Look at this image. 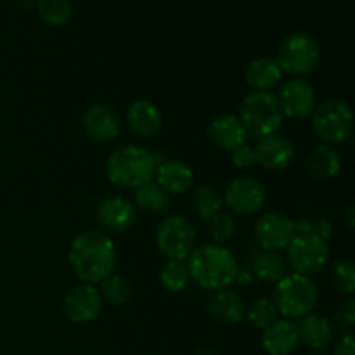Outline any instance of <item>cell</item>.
<instances>
[{
	"mask_svg": "<svg viewBox=\"0 0 355 355\" xmlns=\"http://www.w3.org/2000/svg\"><path fill=\"white\" fill-rule=\"evenodd\" d=\"M69 263L82 283H101L113 274L116 266V248L113 239L101 231L80 232L69 245Z\"/></svg>",
	"mask_w": 355,
	"mask_h": 355,
	"instance_id": "obj_1",
	"label": "cell"
},
{
	"mask_svg": "<svg viewBox=\"0 0 355 355\" xmlns=\"http://www.w3.org/2000/svg\"><path fill=\"white\" fill-rule=\"evenodd\" d=\"M189 276L203 290H225L238 279L239 267L236 257L220 245H201L187 257Z\"/></svg>",
	"mask_w": 355,
	"mask_h": 355,
	"instance_id": "obj_2",
	"label": "cell"
},
{
	"mask_svg": "<svg viewBox=\"0 0 355 355\" xmlns=\"http://www.w3.org/2000/svg\"><path fill=\"white\" fill-rule=\"evenodd\" d=\"M158 159L141 146L127 144L111 151L106 159V175L114 186L123 189H137L153 182Z\"/></svg>",
	"mask_w": 355,
	"mask_h": 355,
	"instance_id": "obj_3",
	"label": "cell"
},
{
	"mask_svg": "<svg viewBox=\"0 0 355 355\" xmlns=\"http://www.w3.org/2000/svg\"><path fill=\"white\" fill-rule=\"evenodd\" d=\"M238 118L241 120L246 134L257 139L277 134L284 121L277 96H274L272 92H262V90H253L246 94L245 99L239 104Z\"/></svg>",
	"mask_w": 355,
	"mask_h": 355,
	"instance_id": "obj_4",
	"label": "cell"
},
{
	"mask_svg": "<svg viewBox=\"0 0 355 355\" xmlns=\"http://www.w3.org/2000/svg\"><path fill=\"white\" fill-rule=\"evenodd\" d=\"M318 300V284L302 274H286L274 288V305L277 312L288 319H302L304 315L312 314Z\"/></svg>",
	"mask_w": 355,
	"mask_h": 355,
	"instance_id": "obj_5",
	"label": "cell"
},
{
	"mask_svg": "<svg viewBox=\"0 0 355 355\" xmlns=\"http://www.w3.org/2000/svg\"><path fill=\"white\" fill-rule=\"evenodd\" d=\"M312 116L314 134L322 141V144L338 146L350 139L354 130V114L349 103L338 97L322 101L315 106Z\"/></svg>",
	"mask_w": 355,
	"mask_h": 355,
	"instance_id": "obj_6",
	"label": "cell"
},
{
	"mask_svg": "<svg viewBox=\"0 0 355 355\" xmlns=\"http://www.w3.org/2000/svg\"><path fill=\"white\" fill-rule=\"evenodd\" d=\"M319 59L321 49L318 40L307 31H293L281 42L274 61L283 73L302 78L318 68Z\"/></svg>",
	"mask_w": 355,
	"mask_h": 355,
	"instance_id": "obj_7",
	"label": "cell"
},
{
	"mask_svg": "<svg viewBox=\"0 0 355 355\" xmlns=\"http://www.w3.org/2000/svg\"><path fill=\"white\" fill-rule=\"evenodd\" d=\"M196 245V229L184 215H170L156 229V246L168 260H186Z\"/></svg>",
	"mask_w": 355,
	"mask_h": 355,
	"instance_id": "obj_8",
	"label": "cell"
},
{
	"mask_svg": "<svg viewBox=\"0 0 355 355\" xmlns=\"http://www.w3.org/2000/svg\"><path fill=\"white\" fill-rule=\"evenodd\" d=\"M288 262L302 276L321 272L329 262L328 241L312 234H297L288 246Z\"/></svg>",
	"mask_w": 355,
	"mask_h": 355,
	"instance_id": "obj_9",
	"label": "cell"
},
{
	"mask_svg": "<svg viewBox=\"0 0 355 355\" xmlns=\"http://www.w3.org/2000/svg\"><path fill=\"white\" fill-rule=\"evenodd\" d=\"M231 211L238 215L259 214L267 201V189L259 179L241 175L232 179L222 196Z\"/></svg>",
	"mask_w": 355,
	"mask_h": 355,
	"instance_id": "obj_10",
	"label": "cell"
},
{
	"mask_svg": "<svg viewBox=\"0 0 355 355\" xmlns=\"http://www.w3.org/2000/svg\"><path fill=\"white\" fill-rule=\"evenodd\" d=\"M295 236H297L295 220L281 211H267L255 224V238L262 250H270V252L286 250Z\"/></svg>",
	"mask_w": 355,
	"mask_h": 355,
	"instance_id": "obj_11",
	"label": "cell"
},
{
	"mask_svg": "<svg viewBox=\"0 0 355 355\" xmlns=\"http://www.w3.org/2000/svg\"><path fill=\"white\" fill-rule=\"evenodd\" d=\"M103 298L94 284H78L66 293L62 311L75 324H87L99 318L103 312Z\"/></svg>",
	"mask_w": 355,
	"mask_h": 355,
	"instance_id": "obj_12",
	"label": "cell"
},
{
	"mask_svg": "<svg viewBox=\"0 0 355 355\" xmlns=\"http://www.w3.org/2000/svg\"><path fill=\"white\" fill-rule=\"evenodd\" d=\"M277 101L284 116L304 120L315 110V89L307 80L291 78L281 85Z\"/></svg>",
	"mask_w": 355,
	"mask_h": 355,
	"instance_id": "obj_13",
	"label": "cell"
},
{
	"mask_svg": "<svg viewBox=\"0 0 355 355\" xmlns=\"http://www.w3.org/2000/svg\"><path fill=\"white\" fill-rule=\"evenodd\" d=\"M255 148L257 163L267 170H286L293 165L297 158V149L295 144L288 137L279 134H270L266 137H260L257 141Z\"/></svg>",
	"mask_w": 355,
	"mask_h": 355,
	"instance_id": "obj_14",
	"label": "cell"
},
{
	"mask_svg": "<svg viewBox=\"0 0 355 355\" xmlns=\"http://www.w3.org/2000/svg\"><path fill=\"white\" fill-rule=\"evenodd\" d=\"M135 207L121 196H110L101 201L97 208V222L111 234L127 232L135 222Z\"/></svg>",
	"mask_w": 355,
	"mask_h": 355,
	"instance_id": "obj_15",
	"label": "cell"
},
{
	"mask_svg": "<svg viewBox=\"0 0 355 355\" xmlns=\"http://www.w3.org/2000/svg\"><path fill=\"white\" fill-rule=\"evenodd\" d=\"M82 127L87 137L92 141L110 142L120 134V118L106 104H94L83 113Z\"/></svg>",
	"mask_w": 355,
	"mask_h": 355,
	"instance_id": "obj_16",
	"label": "cell"
},
{
	"mask_svg": "<svg viewBox=\"0 0 355 355\" xmlns=\"http://www.w3.org/2000/svg\"><path fill=\"white\" fill-rule=\"evenodd\" d=\"M263 350L269 355H290L300 345L297 324L290 319H276L260 336Z\"/></svg>",
	"mask_w": 355,
	"mask_h": 355,
	"instance_id": "obj_17",
	"label": "cell"
},
{
	"mask_svg": "<svg viewBox=\"0 0 355 355\" xmlns=\"http://www.w3.org/2000/svg\"><path fill=\"white\" fill-rule=\"evenodd\" d=\"M207 312L214 321L232 326L245 319L246 307L243 298L236 291L218 290L208 297Z\"/></svg>",
	"mask_w": 355,
	"mask_h": 355,
	"instance_id": "obj_18",
	"label": "cell"
},
{
	"mask_svg": "<svg viewBox=\"0 0 355 355\" xmlns=\"http://www.w3.org/2000/svg\"><path fill=\"white\" fill-rule=\"evenodd\" d=\"M208 139L222 151H234L241 144H245L246 134L241 120L236 114H220L214 118L208 125Z\"/></svg>",
	"mask_w": 355,
	"mask_h": 355,
	"instance_id": "obj_19",
	"label": "cell"
},
{
	"mask_svg": "<svg viewBox=\"0 0 355 355\" xmlns=\"http://www.w3.org/2000/svg\"><path fill=\"white\" fill-rule=\"evenodd\" d=\"M343 159L336 148L328 144H319L307 153L304 158V168L311 179L326 180L335 177L342 170Z\"/></svg>",
	"mask_w": 355,
	"mask_h": 355,
	"instance_id": "obj_20",
	"label": "cell"
},
{
	"mask_svg": "<svg viewBox=\"0 0 355 355\" xmlns=\"http://www.w3.org/2000/svg\"><path fill=\"white\" fill-rule=\"evenodd\" d=\"M155 179L166 194H184L193 186L194 173L191 166L180 159H165L156 166Z\"/></svg>",
	"mask_w": 355,
	"mask_h": 355,
	"instance_id": "obj_21",
	"label": "cell"
},
{
	"mask_svg": "<svg viewBox=\"0 0 355 355\" xmlns=\"http://www.w3.org/2000/svg\"><path fill=\"white\" fill-rule=\"evenodd\" d=\"M127 125L139 137H155L162 130L163 118L156 104L141 99L128 106Z\"/></svg>",
	"mask_w": 355,
	"mask_h": 355,
	"instance_id": "obj_22",
	"label": "cell"
},
{
	"mask_svg": "<svg viewBox=\"0 0 355 355\" xmlns=\"http://www.w3.org/2000/svg\"><path fill=\"white\" fill-rule=\"evenodd\" d=\"M300 342H304L309 349L322 350L333 340V324L326 318L318 314H307L297 324Z\"/></svg>",
	"mask_w": 355,
	"mask_h": 355,
	"instance_id": "obj_23",
	"label": "cell"
},
{
	"mask_svg": "<svg viewBox=\"0 0 355 355\" xmlns=\"http://www.w3.org/2000/svg\"><path fill=\"white\" fill-rule=\"evenodd\" d=\"M245 78L250 87L262 92H270L283 78V71L272 58H257L246 66Z\"/></svg>",
	"mask_w": 355,
	"mask_h": 355,
	"instance_id": "obj_24",
	"label": "cell"
},
{
	"mask_svg": "<svg viewBox=\"0 0 355 355\" xmlns=\"http://www.w3.org/2000/svg\"><path fill=\"white\" fill-rule=\"evenodd\" d=\"M252 272L262 283L276 284L288 274L286 259L279 252L260 250L252 260Z\"/></svg>",
	"mask_w": 355,
	"mask_h": 355,
	"instance_id": "obj_25",
	"label": "cell"
},
{
	"mask_svg": "<svg viewBox=\"0 0 355 355\" xmlns=\"http://www.w3.org/2000/svg\"><path fill=\"white\" fill-rule=\"evenodd\" d=\"M222 205H224V200H222L220 191L210 184L196 187L193 193V207L200 220L208 222L211 217H215L222 210Z\"/></svg>",
	"mask_w": 355,
	"mask_h": 355,
	"instance_id": "obj_26",
	"label": "cell"
},
{
	"mask_svg": "<svg viewBox=\"0 0 355 355\" xmlns=\"http://www.w3.org/2000/svg\"><path fill=\"white\" fill-rule=\"evenodd\" d=\"M134 201L148 214H162L170 207V194H166L156 182H148L134 189Z\"/></svg>",
	"mask_w": 355,
	"mask_h": 355,
	"instance_id": "obj_27",
	"label": "cell"
},
{
	"mask_svg": "<svg viewBox=\"0 0 355 355\" xmlns=\"http://www.w3.org/2000/svg\"><path fill=\"white\" fill-rule=\"evenodd\" d=\"M99 284L101 286L97 290H99L103 302H107L114 307L125 305L132 298V284L120 274H110Z\"/></svg>",
	"mask_w": 355,
	"mask_h": 355,
	"instance_id": "obj_28",
	"label": "cell"
},
{
	"mask_svg": "<svg viewBox=\"0 0 355 355\" xmlns=\"http://www.w3.org/2000/svg\"><path fill=\"white\" fill-rule=\"evenodd\" d=\"M159 281H162L163 288L170 291V293H182L191 283L187 263L184 260H168L162 267Z\"/></svg>",
	"mask_w": 355,
	"mask_h": 355,
	"instance_id": "obj_29",
	"label": "cell"
},
{
	"mask_svg": "<svg viewBox=\"0 0 355 355\" xmlns=\"http://www.w3.org/2000/svg\"><path fill=\"white\" fill-rule=\"evenodd\" d=\"M37 12L49 26H62L71 19L73 6L69 0H37Z\"/></svg>",
	"mask_w": 355,
	"mask_h": 355,
	"instance_id": "obj_30",
	"label": "cell"
},
{
	"mask_svg": "<svg viewBox=\"0 0 355 355\" xmlns=\"http://www.w3.org/2000/svg\"><path fill=\"white\" fill-rule=\"evenodd\" d=\"M277 314H279V312H277L272 298L263 297L253 302L252 307L246 312V319H248V322L253 328L263 331V329L269 328V326L276 321Z\"/></svg>",
	"mask_w": 355,
	"mask_h": 355,
	"instance_id": "obj_31",
	"label": "cell"
},
{
	"mask_svg": "<svg viewBox=\"0 0 355 355\" xmlns=\"http://www.w3.org/2000/svg\"><path fill=\"white\" fill-rule=\"evenodd\" d=\"M331 283L338 291L352 295L355 291V267L352 260L340 259L331 266Z\"/></svg>",
	"mask_w": 355,
	"mask_h": 355,
	"instance_id": "obj_32",
	"label": "cell"
},
{
	"mask_svg": "<svg viewBox=\"0 0 355 355\" xmlns=\"http://www.w3.org/2000/svg\"><path fill=\"white\" fill-rule=\"evenodd\" d=\"M208 224V234H210L211 241L215 245H220V243L229 241L232 236L236 234V220L232 215L224 214V211H218L215 217H211Z\"/></svg>",
	"mask_w": 355,
	"mask_h": 355,
	"instance_id": "obj_33",
	"label": "cell"
},
{
	"mask_svg": "<svg viewBox=\"0 0 355 355\" xmlns=\"http://www.w3.org/2000/svg\"><path fill=\"white\" fill-rule=\"evenodd\" d=\"M333 319H335V324L338 326V328L350 331L352 326L355 324V300L350 298V300L343 302V304L336 309L335 318Z\"/></svg>",
	"mask_w": 355,
	"mask_h": 355,
	"instance_id": "obj_34",
	"label": "cell"
},
{
	"mask_svg": "<svg viewBox=\"0 0 355 355\" xmlns=\"http://www.w3.org/2000/svg\"><path fill=\"white\" fill-rule=\"evenodd\" d=\"M231 162L234 163L238 168H252L253 165H257L255 148L245 142V144H241L239 148H236L234 151H231Z\"/></svg>",
	"mask_w": 355,
	"mask_h": 355,
	"instance_id": "obj_35",
	"label": "cell"
},
{
	"mask_svg": "<svg viewBox=\"0 0 355 355\" xmlns=\"http://www.w3.org/2000/svg\"><path fill=\"white\" fill-rule=\"evenodd\" d=\"M333 355H355V338L350 331L343 333L333 347Z\"/></svg>",
	"mask_w": 355,
	"mask_h": 355,
	"instance_id": "obj_36",
	"label": "cell"
},
{
	"mask_svg": "<svg viewBox=\"0 0 355 355\" xmlns=\"http://www.w3.org/2000/svg\"><path fill=\"white\" fill-rule=\"evenodd\" d=\"M347 224L352 227L354 225V207H349V210H347Z\"/></svg>",
	"mask_w": 355,
	"mask_h": 355,
	"instance_id": "obj_37",
	"label": "cell"
},
{
	"mask_svg": "<svg viewBox=\"0 0 355 355\" xmlns=\"http://www.w3.org/2000/svg\"><path fill=\"white\" fill-rule=\"evenodd\" d=\"M309 355H328V354H324V352H318V350H314V352H311Z\"/></svg>",
	"mask_w": 355,
	"mask_h": 355,
	"instance_id": "obj_38",
	"label": "cell"
}]
</instances>
